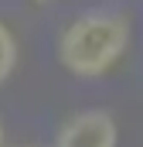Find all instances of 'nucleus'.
I'll return each instance as SVG.
<instances>
[{
    "mask_svg": "<svg viewBox=\"0 0 143 147\" xmlns=\"http://www.w3.org/2000/svg\"><path fill=\"white\" fill-rule=\"evenodd\" d=\"M17 69V38L7 24H0V82H7Z\"/></svg>",
    "mask_w": 143,
    "mask_h": 147,
    "instance_id": "3",
    "label": "nucleus"
},
{
    "mask_svg": "<svg viewBox=\"0 0 143 147\" xmlns=\"http://www.w3.org/2000/svg\"><path fill=\"white\" fill-rule=\"evenodd\" d=\"M0 147H3V123H0Z\"/></svg>",
    "mask_w": 143,
    "mask_h": 147,
    "instance_id": "4",
    "label": "nucleus"
},
{
    "mask_svg": "<svg viewBox=\"0 0 143 147\" xmlns=\"http://www.w3.org/2000/svg\"><path fill=\"white\" fill-rule=\"evenodd\" d=\"M34 3H51V0H34Z\"/></svg>",
    "mask_w": 143,
    "mask_h": 147,
    "instance_id": "5",
    "label": "nucleus"
},
{
    "mask_svg": "<svg viewBox=\"0 0 143 147\" xmlns=\"http://www.w3.org/2000/svg\"><path fill=\"white\" fill-rule=\"evenodd\" d=\"M130 17L119 10H89L58 38V62L78 79H102L130 51Z\"/></svg>",
    "mask_w": 143,
    "mask_h": 147,
    "instance_id": "1",
    "label": "nucleus"
},
{
    "mask_svg": "<svg viewBox=\"0 0 143 147\" xmlns=\"http://www.w3.org/2000/svg\"><path fill=\"white\" fill-rule=\"evenodd\" d=\"M116 120L106 110H85L65 120V127L55 137V147H116Z\"/></svg>",
    "mask_w": 143,
    "mask_h": 147,
    "instance_id": "2",
    "label": "nucleus"
}]
</instances>
